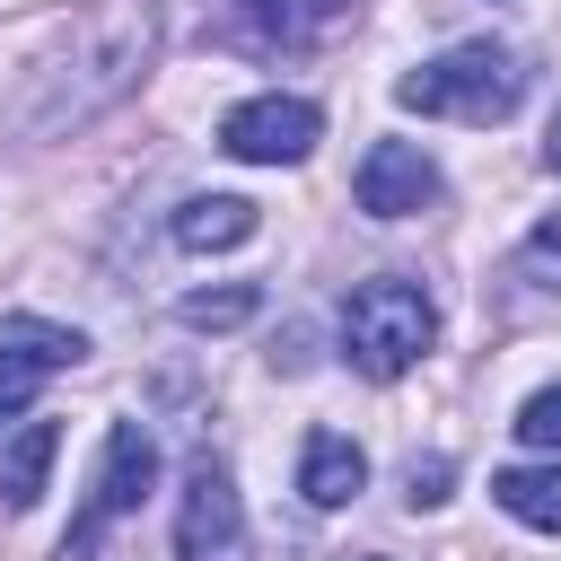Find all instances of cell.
Listing matches in <instances>:
<instances>
[{"mask_svg":"<svg viewBox=\"0 0 561 561\" xmlns=\"http://www.w3.org/2000/svg\"><path fill=\"white\" fill-rule=\"evenodd\" d=\"M158 61V0H96L53 70H35L18 105V140H70L96 114H114Z\"/></svg>","mask_w":561,"mask_h":561,"instance_id":"1","label":"cell"},{"mask_svg":"<svg viewBox=\"0 0 561 561\" xmlns=\"http://www.w3.org/2000/svg\"><path fill=\"white\" fill-rule=\"evenodd\" d=\"M517 96H526V61L508 44H491V35L456 44V53H438V61H421V70L394 79L403 114H447V123H508Z\"/></svg>","mask_w":561,"mask_h":561,"instance_id":"2","label":"cell"},{"mask_svg":"<svg viewBox=\"0 0 561 561\" xmlns=\"http://www.w3.org/2000/svg\"><path fill=\"white\" fill-rule=\"evenodd\" d=\"M430 342H438V307H430L421 280L377 272V280H359V289L342 298V351H351L359 377H403Z\"/></svg>","mask_w":561,"mask_h":561,"instance_id":"3","label":"cell"},{"mask_svg":"<svg viewBox=\"0 0 561 561\" xmlns=\"http://www.w3.org/2000/svg\"><path fill=\"white\" fill-rule=\"evenodd\" d=\"M342 18H359V0H210L202 9V44L245 53V61H280L324 44Z\"/></svg>","mask_w":561,"mask_h":561,"instance_id":"4","label":"cell"},{"mask_svg":"<svg viewBox=\"0 0 561 561\" xmlns=\"http://www.w3.org/2000/svg\"><path fill=\"white\" fill-rule=\"evenodd\" d=\"M149 482H158V438H149L140 421H114V430H105V456H96V482H88L70 535H61V561H88V552L149 500Z\"/></svg>","mask_w":561,"mask_h":561,"instance_id":"5","label":"cell"},{"mask_svg":"<svg viewBox=\"0 0 561 561\" xmlns=\"http://www.w3.org/2000/svg\"><path fill=\"white\" fill-rule=\"evenodd\" d=\"M316 140H324V105H316V96L263 88V96H237V105L219 114V149L245 158V167H298Z\"/></svg>","mask_w":561,"mask_h":561,"instance_id":"6","label":"cell"},{"mask_svg":"<svg viewBox=\"0 0 561 561\" xmlns=\"http://www.w3.org/2000/svg\"><path fill=\"white\" fill-rule=\"evenodd\" d=\"M175 561H245V500H237V473L219 456H193L184 465V491H175Z\"/></svg>","mask_w":561,"mask_h":561,"instance_id":"7","label":"cell"},{"mask_svg":"<svg viewBox=\"0 0 561 561\" xmlns=\"http://www.w3.org/2000/svg\"><path fill=\"white\" fill-rule=\"evenodd\" d=\"M79 359H88V333H79V324L9 316V324H0V421H18V412L44 394V377H61V368H79Z\"/></svg>","mask_w":561,"mask_h":561,"instance_id":"8","label":"cell"},{"mask_svg":"<svg viewBox=\"0 0 561 561\" xmlns=\"http://www.w3.org/2000/svg\"><path fill=\"white\" fill-rule=\"evenodd\" d=\"M351 193H359V210H368V219H412V210H430L447 184H438L430 149H412V140H368V158H359Z\"/></svg>","mask_w":561,"mask_h":561,"instance_id":"9","label":"cell"},{"mask_svg":"<svg viewBox=\"0 0 561 561\" xmlns=\"http://www.w3.org/2000/svg\"><path fill=\"white\" fill-rule=\"evenodd\" d=\"M263 228V210L245 202V193H193V202H175V219H167V237L184 245V254H228V245H245Z\"/></svg>","mask_w":561,"mask_h":561,"instance_id":"10","label":"cell"},{"mask_svg":"<svg viewBox=\"0 0 561 561\" xmlns=\"http://www.w3.org/2000/svg\"><path fill=\"white\" fill-rule=\"evenodd\" d=\"M359 482H368V456H359L342 430H316V438L298 447V491H307V508H351Z\"/></svg>","mask_w":561,"mask_h":561,"instance_id":"11","label":"cell"},{"mask_svg":"<svg viewBox=\"0 0 561 561\" xmlns=\"http://www.w3.org/2000/svg\"><path fill=\"white\" fill-rule=\"evenodd\" d=\"M53 456H61V421H26V430L0 447V508H35Z\"/></svg>","mask_w":561,"mask_h":561,"instance_id":"12","label":"cell"},{"mask_svg":"<svg viewBox=\"0 0 561 561\" xmlns=\"http://www.w3.org/2000/svg\"><path fill=\"white\" fill-rule=\"evenodd\" d=\"M491 500H500L517 526L561 535V456H552V465H508V473H491Z\"/></svg>","mask_w":561,"mask_h":561,"instance_id":"13","label":"cell"},{"mask_svg":"<svg viewBox=\"0 0 561 561\" xmlns=\"http://www.w3.org/2000/svg\"><path fill=\"white\" fill-rule=\"evenodd\" d=\"M254 307H263V289H254V280H228V289H184V298H175V324H184V333H237Z\"/></svg>","mask_w":561,"mask_h":561,"instance_id":"14","label":"cell"},{"mask_svg":"<svg viewBox=\"0 0 561 561\" xmlns=\"http://www.w3.org/2000/svg\"><path fill=\"white\" fill-rule=\"evenodd\" d=\"M517 280H535V289H552V298H561V210H552V219H535V237L517 245Z\"/></svg>","mask_w":561,"mask_h":561,"instance_id":"15","label":"cell"},{"mask_svg":"<svg viewBox=\"0 0 561 561\" xmlns=\"http://www.w3.org/2000/svg\"><path fill=\"white\" fill-rule=\"evenodd\" d=\"M517 438H526V447H543V456H561V386H543V394H526V403H517Z\"/></svg>","mask_w":561,"mask_h":561,"instance_id":"16","label":"cell"},{"mask_svg":"<svg viewBox=\"0 0 561 561\" xmlns=\"http://www.w3.org/2000/svg\"><path fill=\"white\" fill-rule=\"evenodd\" d=\"M403 500H412V508H438V500H447V456H430V465L412 456V465H403Z\"/></svg>","mask_w":561,"mask_h":561,"instance_id":"17","label":"cell"},{"mask_svg":"<svg viewBox=\"0 0 561 561\" xmlns=\"http://www.w3.org/2000/svg\"><path fill=\"white\" fill-rule=\"evenodd\" d=\"M543 167L561 175V114H552V131H543Z\"/></svg>","mask_w":561,"mask_h":561,"instance_id":"18","label":"cell"},{"mask_svg":"<svg viewBox=\"0 0 561 561\" xmlns=\"http://www.w3.org/2000/svg\"><path fill=\"white\" fill-rule=\"evenodd\" d=\"M351 561H386V552H351Z\"/></svg>","mask_w":561,"mask_h":561,"instance_id":"19","label":"cell"}]
</instances>
